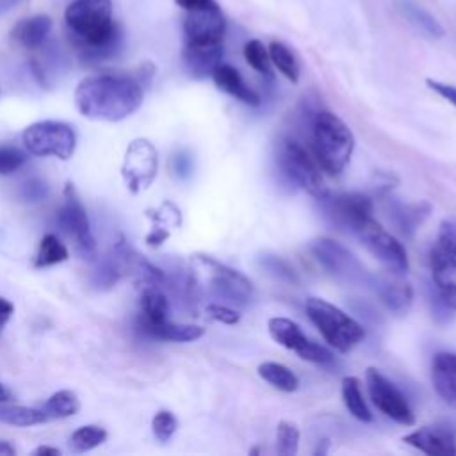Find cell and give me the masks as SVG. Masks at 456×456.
<instances>
[{
  "instance_id": "cell-1",
  "label": "cell",
  "mask_w": 456,
  "mask_h": 456,
  "mask_svg": "<svg viewBox=\"0 0 456 456\" xmlns=\"http://www.w3.org/2000/svg\"><path fill=\"white\" fill-rule=\"evenodd\" d=\"M64 21L84 62L112 59L123 46V30L112 18L110 0H73L64 11Z\"/></svg>"
},
{
  "instance_id": "cell-2",
  "label": "cell",
  "mask_w": 456,
  "mask_h": 456,
  "mask_svg": "<svg viewBox=\"0 0 456 456\" xmlns=\"http://www.w3.org/2000/svg\"><path fill=\"white\" fill-rule=\"evenodd\" d=\"M144 98L142 82L125 73L86 77L75 89V105L89 119L121 121L134 114Z\"/></svg>"
},
{
  "instance_id": "cell-3",
  "label": "cell",
  "mask_w": 456,
  "mask_h": 456,
  "mask_svg": "<svg viewBox=\"0 0 456 456\" xmlns=\"http://www.w3.org/2000/svg\"><path fill=\"white\" fill-rule=\"evenodd\" d=\"M191 278L198 292L221 299L228 305L248 306L255 299L253 283L239 271L207 255H192Z\"/></svg>"
},
{
  "instance_id": "cell-4",
  "label": "cell",
  "mask_w": 456,
  "mask_h": 456,
  "mask_svg": "<svg viewBox=\"0 0 456 456\" xmlns=\"http://www.w3.org/2000/svg\"><path fill=\"white\" fill-rule=\"evenodd\" d=\"M353 148V132L337 114L328 110L315 112L312 118V151L326 173L338 175L347 166Z\"/></svg>"
},
{
  "instance_id": "cell-5",
  "label": "cell",
  "mask_w": 456,
  "mask_h": 456,
  "mask_svg": "<svg viewBox=\"0 0 456 456\" xmlns=\"http://www.w3.org/2000/svg\"><path fill=\"white\" fill-rule=\"evenodd\" d=\"M306 314L324 340L340 353L353 349L363 338V328L338 306L321 297L306 299Z\"/></svg>"
},
{
  "instance_id": "cell-6",
  "label": "cell",
  "mask_w": 456,
  "mask_h": 456,
  "mask_svg": "<svg viewBox=\"0 0 456 456\" xmlns=\"http://www.w3.org/2000/svg\"><path fill=\"white\" fill-rule=\"evenodd\" d=\"M21 141L28 153L37 157H57L61 160L71 159L77 146V135L73 128L62 121L53 119L28 125L21 134Z\"/></svg>"
},
{
  "instance_id": "cell-7",
  "label": "cell",
  "mask_w": 456,
  "mask_h": 456,
  "mask_svg": "<svg viewBox=\"0 0 456 456\" xmlns=\"http://www.w3.org/2000/svg\"><path fill=\"white\" fill-rule=\"evenodd\" d=\"M278 164L283 176L305 192L321 198L326 194L321 166L296 141H283L278 153Z\"/></svg>"
},
{
  "instance_id": "cell-8",
  "label": "cell",
  "mask_w": 456,
  "mask_h": 456,
  "mask_svg": "<svg viewBox=\"0 0 456 456\" xmlns=\"http://www.w3.org/2000/svg\"><path fill=\"white\" fill-rule=\"evenodd\" d=\"M57 223L61 230L75 242V248L78 253L86 258H93L96 253L94 237L91 233L89 219L86 214V208L73 187V183H66L62 203L57 212Z\"/></svg>"
},
{
  "instance_id": "cell-9",
  "label": "cell",
  "mask_w": 456,
  "mask_h": 456,
  "mask_svg": "<svg viewBox=\"0 0 456 456\" xmlns=\"http://www.w3.org/2000/svg\"><path fill=\"white\" fill-rule=\"evenodd\" d=\"M362 244L392 273V274H404L410 267L408 255L403 244L388 233L379 223H376L372 217L363 221L354 232H353Z\"/></svg>"
},
{
  "instance_id": "cell-10",
  "label": "cell",
  "mask_w": 456,
  "mask_h": 456,
  "mask_svg": "<svg viewBox=\"0 0 456 456\" xmlns=\"http://www.w3.org/2000/svg\"><path fill=\"white\" fill-rule=\"evenodd\" d=\"M317 262L337 280L346 283H367L369 276L360 260L340 242L333 239H317L312 244Z\"/></svg>"
},
{
  "instance_id": "cell-11",
  "label": "cell",
  "mask_w": 456,
  "mask_h": 456,
  "mask_svg": "<svg viewBox=\"0 0 456 456\" xmlns=\"http://www.w3.org/2000/svg\"><path fill=\"white\" fill-rule=\"evenodd\" d=\"M157 150L148 139H135L128 144L121 166V175L132 192H139L150 187L157 176Z\"/></svg>"
},
{
  "instance_id": "cell-12",
  "label": "cell",
  "mask_w": 456,
  "mask_h": 456,
  "mask_svg": "<svg viewBox=\"0 0 456 456\" xmlns=\"http://www.w3.org/2000/svg\"><path fill=\"white\" fill-rule=\"evenodd\" d=\"M365 381H367L369 395L381 413H385L388 419L404 426L415 424V415L410 404L388 378H385L378 369L369 367L365 374Z\"/></svg>"
},
{
  "instance_id": "cell-13",
  "label": "cell",
  "mask_w": 456,
  "mask_h": 456,
  "mask_svg": "<svg viewBox=\"0 0 456 456\" xmlns=\"http://www.w3.org/2000/svg\"><path fill=\"white\" fill-rule=\"evenodd\" d=\"M267 328H269V335L273 337L274 342L297 353V356L303 360L315 362V363H326V362L333 360V354L330 349H326L321 344L312 342L301 331V328L287 317H271L267 322Z\"/></svg>"
},
{
  "instance_id": "cell-14",
  "label": "cell",
  "mask_w": 456,
  "mask_h": 456,
  "mask_svg": "<svg viewBox=\"0 0 456 456\" xmlns=\"http://www.w3.org/2000/svg\"><path fill=\"white\" fill-rule=\"evenodd\" d=\"M183 45L187 46H223L226 21L221 7L205 11H187L183 18Z\"/></svg>"
},
{
  "instance_id": "cell-15",
  "label": "cell",
  "mask_w": 456,
  "mask_h": 456,
  "mask_svg": "<svg viewBox=\"0 0 456 456\" xmlns=\"http://www.w3.org/2000/svg\"><path fill=\"white\" fill-rule=\"evenodd\" d=\"M324 205L326 216L338 226L351 233L367 219L372 217V200L360 192H342L330 196L328 192L319 198Z\"/></svg>"
},
{
  "instance_id": "cell-16",
  "label": "cell",
  "mask_w": 456,
  "mask_h": 456,
  "mask_svg": "<svg viewBox=\"0 0 456 456\" xmlns=\"http://www.w3.org/2000/svg\"><path fill=\"white\" fill-rule=\"evenodd\" d=\"M429 265L438 296L451 310H456V258L436 244L429 253Z\"/></svg>"
},
{
  "instance_id": "cell-17",
  "label": "cell",
  "mask_w": 456,
  "mask_h": 456,
  "mask_svg": "<svg viewBox=\"0 0 456 456\" xmlns=\"http://www.w3.org/2000/svg\"><path fill=\"white\" fill-rule=\"evenodd\" d=\"M408 445L433 456H451L456 454V442L452 431L445 428H431L424 426L403 438Z\"/></svg>"
},
{
  "instance_id": "cell-18",
  "label": "cell",
  "mask_w": 456,
  "mask_h": 456,
  "mask_svg": "<svg viewBox=\"0 0 456 456\" xmlns=\"http://www.w3.org/2000/svg\"><path fill=\"white\" fill-rule=\"evenodd\" d=\"M388 217L390 221L397 226V230L406 235L411 237L417 228L428 219V216L431 214V205L428 201H417V203H404V201H397V200H390L388 201Z\"/></svg>"
},
{
  "instance_id": "cell-19",
  "label": "cell",
  "mask_w": 456,
  "mask_h": 456,
  "mask_svg": "<svg viewBox=\"0 0 456 456\" xmlns=\"http://www.w3.org/2000/svg\"><path fill=\"white\" fill-rule=\"evenodd\" d=\"M399 274L394 276H378L369 280L370 285H374L381 303L392 310V312H404L411 305L413 299V289L410 283H404L397 278Z\"/></svg>"
},
{
  "instance_id": "cell-20",
  "label": "cell",
  "mask_w": 456,
  "mask_h": 456,
  "mask_svg": "<svg viewBox=\"0 0 456 456\" xmlns=\"http://www.w3.org/2000/svg\"><path fill=\"white\" fill-rule=\"evenodd\" d=\"M433 385L438 395L456 410V354L454 353H438L433 358L431 365Z\"/></svg>"
},
{
  "instance_id": "cell-21",
  "label": "cell",
  "mask_w": 456,
  "mask_h": 456,
  "mask_svg": "<svg viewBox=\"0 0 456 456\" xmlns=\"http://www.w3.org/2000/svg\"><path fill=\"white\" fill-rule=\"evenodd\" d=\"M395 9L403 20H406L419 34L429 39H440L445 36L442 23L422 5L413 0H395Z\"/></svg>"
},
{
  "instance_id": "cell-22",
  "label": "cell",
  "mask_w": 456,
  "mask_h": 456,
  "mask_svg": "<svg viewBox=\"0 0 456 456\" xmlns=\"http://www.w3.org/2000/svg\"><path fill=\"white\" fill-rule=\"evenodd\" d=\"M50 32H52V18L46 14H36V16L20 20L12 27L11 36L23 48L37 50L48 41Z\"/></svg>"
},
{
  "instance_id": "cell-23",
  "label": "cell",
  "mask_w": 456,
  "mask_h": 456,
  "mask_svg": "<svg viewBox=\"0 0 456 456\" xmlns=\"http://www.w3.org/2000/svg\"><path fill=\"white\" fill-rule=\"evenodd\" d=\"M223 46H187L183 45L182 61L189 75L194 78L212 77L214 69L221 64Z\"/></svg>"
},
{
  "instance_id": "cell-24",
  "label": "cell",
  "mask_w": 456,
  "mask_h": 456,
  "mask_svg": "<svg viewBox=\"0 0 456 456\" xmlns=\"http://www.w3.org/2000/svg\"><path fill=\"white\" fill-rule=\"evenodd\" d=\"M214 84L224 91L226 94L240 100L242 103L248 105H258L260 103V96L244 82V78L240 77V73L230 66V64H219L214 73H212Z\"/></svg>"
},
{
  "instance_id": "cell-25",
  "label": "cell",
  "mask_w": 456,
  "mask_h": 456,
  "mask_svg": "<svg viewBox=\"0 0 456 456\" xmlns=\"http://www.w3.org/2000/svg\"><path fill=\"white\" fill-rule=\"evenodd\" d=\"M139 305H141V312H139L137 324L141 330L167 321L169 301L162 292L160 285H144Z\"/></svg>"
},
{
  "instance_id": "cell-26",
  "label": "cell",
  "mask_w": 456,
  "mask_h": 456,
  "mask_svg": "<svg viewBox=\"0 0 456 456\" xmlns=\"http://www.w3.org/2000/svg\"><path fill=\"white\" fill-rule=\"evenodd\" d=\"M146 335L159 338V340H169V342H192L200 338L205 330L196 324H176L169 319L153 326H148L142 330Z\"/></svg>"
},
{
  "instance_id": "cell-27",
  "label": "cell",
  "mask_w": 456,
  "mask_h": 456,
  "mask_svg": "<svg viewBox=\"0 0 456 456\" xmlns=\"http://www.w3.org/2000/svg\"><path fill=\"white\" fill-rule=\"evenodd\" d=\"M342 399H344V404H346L347 411L354 419H358L362 422H370L372 420V413H370V410H369V406L363 399L358 378L346 376L342 379Z\"/></svg>"
},
{
  "instance_id": "cell-28",
  "label": "cell",
  "mask_w": 456,
  "mask_h": 456,
  "mask_svg": "<svg viewBox=\"0 0 456 456\" xmlns=\"http://www.w3.org/2000/svg\"><path fill=\"white\" fill-rule=\"evenodd\" d=\"M258 376L265 379L269 385L281 392H294L299 385L297 376L283 363L278 362H264L258 365Z\"/></svg>"
},
{
  "instance_id": "cell-29",
  "label": "cell",
  "mask_w": 456,
  "mask_h": 456,
  "mask_svg": "<svg viewBox=\"0 0 456 456\" xmlns=\"http://www.w3.org/2000/svg\"><path fill=\"white\" fill-rule=\"evenodd\" d=\"M80 403L78 397L75 395V392L71 390H59L55 394H52L46 403L43 404V413L48 419H66L71 417L78 411Z\"/></svg>"
},
{
  "instance_id": "cell-30",
  "label": "cell",
  "mask_w": 456,
  "mask_h": 456,
  "mask_svg": "<svg viewBox=\"0 0 456 456\" xmlns=\"http://www.w3.org/2000/svg\"><path fill=\"white\" fill-rule=\"evenodd\" d=\"M151 217L157 221L153 232L148 235V244L159 246L169 237V228L180 224V210L173 203H164Z\"/></svg>"
},
{
  "instance_id": "cell-31",
  "label": "cell",
  "mask_w": 456,
  "mask_h": 456,
  "mask_svg": "<svg viewBox=\"0 0 456 456\" xmlns=\"http://www.w3.org/2000/svg\"><path fill=\"white\" fill-rule=\"evenodd\" d=\"M269 57H271V64L276 66V69L292 84H297L299 80V64L294 57V53L290 52L289 46H285L280 41H273L269 45Z\"/></svg>"
},
{
  "instance_id": "cell-32",
  "label": "cell",
  "mask_w": 456,
  "mask_h": 456,
  "mask_svg": "<svg viewBox=\"0 0 456 456\" xmlns=\"http://www.w3.org/2000/svg\"><path fill=\"white\" fill-rule=\"evenodd\" d=\"M68 260V249L66 246L53 235L46 233L41 242L36 255V267H48Z\"/></svg>"
},
{
  "instance_id": "cell-33",
  "label": "cell",
  "mask_w": 456,
  "mask_h": 456,
  "mask_svg": "<svg viewBox=\"0 0 456 456\" xmlns=\"http://www.w3.org/2000/svg\"><path fill=\"white\" fill-rule=\"evenodd\" d=\"M0 420L11 426H34L39 422H45L46 417L43 410L27 408V406H0Z\"/></svg>"
},
{
  "instance_id": "cell-34",
  "label": "cell",
  "mask_w": 456,
  "mask_h": 456,
  "mask_svg": "<svg viewBox=\"0 0 456 456\" xmlns=\"http://www.w3.org/2000/svg\"><path fill=\"white\" fill-rule=\"evenodd\" d=\"M107 438V433L100 426H82L78 428L71 438H69V447L75 452H87L98 445H102Z\"/></svg>"
},
{
  "instance_id": "cell-35",
  "label": "cell",
  "mask_w": 456,
  "mask_h": 456,
  "mask_svg": "<svg viewBox=\"0 0 456 456\" xmlns=\"http://www.w3.org/2000/svg\"><path fill=\"white\" fill-rule=\"evenodd\" d=\"M244 57L246 62L258 73L271 77V57H269V50L264 46L262 41L258 39H249L244 45Z\"/></svg>"
},
{
  "instance_id": "cell-36",
  "label": "cell",
  "mask_w": 456,
  "mask_h": 456,
  "mask_svg": "<svg viewBox=\"0 0 456 456\" xmlns=\"http://www.w3.org/2000/svg\"><path fill=\"white\" fill-rule=\"evenodd\" d=\"M299 447V429L294 422L281 420L276 428V449L283 456H294Z\"/></svg>"
},
{
  "instance_id": "cell-37",
  "label": "cell",
  "mask_w": 456,
  "mask_h": 456,
  "mask_svg": "<svg viewBox=\"0 0 456 456\" xmlns=\"http://www.w3.org/2000/svg\"><path fill=\"white\" fill-rule=\"evenodd\" d=\"M176 426H178L176 417H175L171 411H167V410L157 411L155 417H153V420H151L153 435H155V438L160 440V442H167V440L175 435Z\"/></svg>"
},
{
  "instance_id": "cell-38",
  "label": "cell",
  "mask_w": 456,
  "mask_h": 456,
  "mask_svg": "<svg viewBox=\"0 0 456 456\" xmlns=\"http://www.w3.org/2000/svg\"><path fill=\"white\" fill-rule=\"evenodd\" d=\"M27 157L14 146H0V175H11L25 164Z\"/></svg>"
},
{
  "instance_id": "cell-39",
  "label": "cell",
  "mask_w": 456,
  "mask_h": 456,
  "mask_svg": "<svg viewBox=\"0 0 456 456\" xmlns=\"http://www.w3.org/2000/svg\"><path fill=\"white\" fill-rule=\"evenodd\" d=\"M262 267H265L271 274H274L276 278L281 280H289V281H296V273L294 269L289 265V262H285L283 258H280L278 255H262L260 258Z\"/></svg>"
},
{
  "instance_id": "cell-40",
  "label": "cell",
  "mask_w": 456,
  "mask_h": 456,
  "mask_svg": "<svg viewBox=\"0 0 456 456\" xmlns=\"http://www.w3.org/2000/svg\"><path fill=\"white\" fill-rule=\"evenodd\" d=\"M436 244L445 248L456 258V217H445L440 223Z\"/></svg>"
},
{
  "instance_id": "cell-41",
  "label": "cell",
  "mask_w": 456,
  "mask_h": 456,
  "mask_svg": "<svg viewBox=\"0 0 456 456\" xmlns=\"http://www.w3.org/2000/svg\"><path fill=\"white\" fill-rule=\"evenodd\" d=\"M207 314L214 321H219L223 324H237L240 319V315L233 308H230L228 305H223V303H208Z\"/></svg>"
},
{
  "instance_id": "cell-42",
  "label": "cell",
  "mask_w": 456,
  "mask_h": 456,
  "mask_svg": "<svg viewBox=\"0 0 456 456\" xmlns=\"http://www.w3.org/2000/svg\"><path fill=\"white\" fill-rule=\"evenodd\" d=\"M426 84L431 91H435L436 94H440L444 100H447L449 103H452L456 107V86L444 84V82H438L435 78H426Z\"/></svg>"
},
{
  "instance_id": "cell-43",
  "label": "cell",
  "mask_w": 456,
  "mask_h": 456,
  "mask_svg": "<svg viewBox=\"0 0 456 456\" xmlns=\"http://www.w3.org/2000/svg\"><path fill=\"white\" fill-rule=\"evenodd\" d=\"M23 196L30 201H39L46 196V185L39 180H30L25 183V189H23Z\"/></svg>"
},
{
  "instance_id": "cell-44",
  "label": "cell",
  "mask_w": 456,
  "mask_h": 456,
  "mask_svg": "<svg viewBox=\"0 0 456 456\" xmlns=\"http://www.w3.org/2000/svg\"><path fill=\"white\" fill-rule=\"evenodd\" d=\"M178 7H182L185 12L187 11H205V9H214L219 7L216 0H175Z\"/></svg>"
},
{
  "instance_id": "cell-45",
  "label": "cell",
  "mask_w": 456,
  "mask_h": 456,
  "mask_svg": "<svg viewBox=\"0 0 456 456\" xmlns=\"http://www.w3.org/2000/svg\"><path fill=\"white\" fill-rule=\"evenodd\" d=\"M173 166L180 176H187L191 173V157L185 153H178L173 159Z\"/></svg>"
},
{
  "instance_id": "cell-46",
  "label": "cell",
  "mask_w": 456,
  "mask_h": 456,
  "mask_svg": "<svg viewBox=\"0 0 456 456\" xmlns=\"http://www.w3.org/2000/svg\"><path fill=\"white\" fill-rule=\"evenodd\" d=\"M12 312H14L12 303L9 299H5V297H0V330L11 319Z\"/></svg>"
},
{
  "instance_id": "cell-47",
  "label": "cell",
  "mask_w": 456,
  "mask_h": 456,
  "mask_svg": "<svg viewBox=\"0 0 456 456\" xmlns=\"http://www.w3.org/2000/svg\"><path fill=\"white\" fill-rule=\"evenodd\" d=\"M27 0H0V16L14 11L16 7L23 5Z\"/></svg>"
},
{
  "instance_id": "cell-48",
  "label": "cell",
  "mask_w": 456,
  "mask_h": 456,
  "mask_svg": "<svg viewBox=\"0 0 456 456\" xmlns=\"http://www.w3.org/2000/svg\"><path fill=\"white\" fill-rule=\"evenodd\" d=\"M32 454H34V456H59V454H61V451H59V449H55V447L41 445V447H37Z\"/></svg>"
},
{
  "instance_id": "cell-49",
  "label": "cell",
  "mask_w": 456,
  "mask_h": 456,
  "mask_svg": "<svg viewBox=\"0 0 456 456\" xmlns=\"http://www.w3.org/2000/svg\"><path fill=\"white\" fill-rule=\"evenodd\" d=\"M14 454H16V449L9 442L0 440V456H14Z\"/></svg>"
},
{
  "instance_id": "cell-50",
  "label": "cell",
  "mask_w": 456,
  "mask_h": 456,
  "mask_svg": "<svg viewBox=\"0 0 456 456\" xmlns=\"http://www.w3.org/2000/svg\"><path fill=\"white\" fill-rule=\"evenodd\" d=\"M11 399H12L11 390H9L5 385L0 383V403H7V401H11Z\"/></svg>"
}]
</instances>
